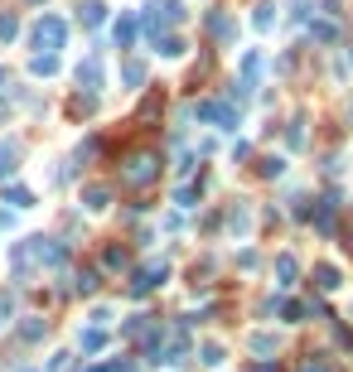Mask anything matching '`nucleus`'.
Returning <instances> with one entry per match:
<instances>
[{"label":"nucleus","instance_id":"obj_1","mask_svg":"<svg viewBox=\"0 0 353 372\" xmlns=\"http://www.w3.org/2000/svg\"><path fill=\"white\" fill-rule=\"evenodd\" d=\"M155 174H160V155H150V150L131 155V159H126V169H121V179H126L131 188H145Z\"/></svg>","mask_w":353,"mask_h":372},{"label":"nucleus","instance_id":"obj_2","mask_svg":"<svg viewBox=\"0 0 353 372\" xmlns=\"http://www.w3.org/2000/svg\"><path fill=\"white\" fill-rule=\"evenodd\" d=\"M63 39H68V25L58 20V15H44L39 25H34V44L44 53H54V49H63Z\"/></svg>","mask_w":353,"mask_h":372},{"label":"nucleus","instance_id":"obj_3","mask_svg":"<svg viewBox=\"0 0 353 372\" xmlns=\"http://www.w3.org/2000/svg\"><path fill=\"white\" fill-rule=\"evenodd\" d=\"M194 116H198V121H213V126H223V131L237 126V111H232L228 102H198L194 106Z\"/></svg>","mask_w":353,"mask_h":372},{"label":"nucleus","instance_id":"obj_4","mask_svg":"<svg viewBox=\"0 0 353 372\" xmlns=\"http://www.w3.org/2000/svg\"><path fill=\"white\" fill-rule=\"evenodd\" d=\"M150 5H155V20H150V39H155V34H160V25H179V20H184V5H179V0H150Z\"/></svg>","mask_w":353,"mask_h":372},{"label":"nucleus","instance_id":"obj_5","mask_svg":"<svg viewBox=\"0 0 353 372\" xmlns=\"http://www.w3.org/2000/svg\"><path fill=\"white\" fill-rule=\"evenodd\" d=\"M164 276H169V266L164 261H150V266H140L136 271V281H131V295H150L155 286H160Z\"/></svg>","mask_w":353,"mask_h":372},{"label":"nucleus","instance_id":"obj_6","mask_svg":"<svg viewBox=\"0 0 353 372\" xmlns=\"http://www.w3.org/2000/svg\"><path fill=\"white\" fill-rule=\"evenodd\" d=\"M78 82L87 87V92H97V87H102V58H97V53H87V58L78 63Z\"/></svg>","mask_w":353,"mask_h":372},{"label":"nucleus","instance_id":"obj_7","mask_svg":"<svg viewBox=\"0 0 353 372\" xmlns=\"http://www.w3.org/2000/svg\"><path fill=\"white\" fill-rule=\"evenodd\" d=\"M111 39H116V49H131V39H136V15H121V20L111 25Z\"/></svg>","mask_w":353,"mask_h":372},{"label":"nucleus","instance_id":"obj_8","mask_svg":"<svg viewBox=\"0 0 353 372\" xmlns=\"http://www.w3.org/2000/svg\"><path fill=\"white\" fill-rule=\"evenodd\" d=\"M29 73H34V78H54L58 73V53H34V58H29Z\"/></svg>","mask_w":353,"mask_h":372},{"label":"nucleus","instance_id":"obj_9","mask_svg":"<svg viewBox=\"0 0 353 372\" xmlns=\"http://www.w3.org/2000/svg\"><path fill=\"white\" fill-rule=\"evenodd\" d=\"M78 20H82V25H87V29H97V25H102V20H107V5H102V0H87V5H82V10H78Z\"/></svg>","mask_w":353,"mask_h":372},{"label":"nucleus","instance_id":"obj_10","mask_svg":"<svg viewBox=\"0 0 353 372\" xmlns=\"http://www.w3.org/2000/svg\"><path fill=\"white\" fill-rule=\"evenodd\" d=\"M78 348H82V353H102V348H107V329H97V324H92V329L78 339Z\"/></svg>","mask_w":353,"mask_h":372},{"label":"nucleus","instance_id":"obj_11","mask_svg":"<svg viewBox=\"0 0 353 372\" xmlns=\"http://www.w3.org/2000/svg\"><path fill=\"white\" fill-rule=\"evenodd\" d=\"M155 49H160L164 58H179V53H184V39H179V34H155Z\"/></svg>","mask_w":353,"mask_h":372},{"label":"nucleus","instance_id":"obj_12","mask_svg":"<svg viewBox=\"0 0 353 372\" xmlns=\"http://www.w3.org/2000/svg\"><path fill=\"white\" fill-rule=\"evenodd\" d=\"M121 82L140 87V82H145V63H140V58H126V63H121Z\"/></svg>","mask_w":353,"mask_h":372},{"label":"nucleus","instance_id":"obj_13","mask_svg":"<svg viewBox=\"0 0 353 372\" xmlns=\"http://www.w3.org/2000/svg\"><path fill=\"white\" fill-rule=\"evenodd\" d=\"M334 208H339V203H334V198H325V203H320V213H315V227H320V232H334Z\"/></svg>","mask_w":353,"mask_h":372},{"label":"nucleus","instance_id":"obj_14","mask_svg":"<svg viewBox=\"0 0 353 372\" xmlns=\"http://www.w3.org/2000/svg\"><path fill=\"white\" fill-rule=\"evenodd\" d=\"M276 276H281V281H276L281 291H286V286H296V257H276Z\"/></svg>","mask_w":353,"mask_h":372},{"label":"nucleus","instance_id":"obj_15","mask_svg":"<svg viewBox=\"0 0 353 372\" xmlns=\"http://www.w3.org/2000/svg\"><path fill=\"white\" fill-rule=\"evenodd\" d=\"M44 334H49V324H44V319H25V324H20V339H25V344H39Z\"/></svg>","mask_w":353,"mask_h":372},{"label":"nucleus","instance_id":"obj_16","mask_svg":"<svg viewBox=\"0 0 353 372\" xmlns=\"http://www.w3.org/2000/svg\"><path fill=\"white\" fill-rule=\"evenodd\" d=\"M252 25L262 29V34H267V29L276 25V5H271V0H262V5H257V15H252Z\"/></svg>","mask_w":353,"mask_h":372},{"label":"nucleus","instance_id":"obj_17","mask_svg":"<svg viewBox=\"0 0 353 372\" xmlns=\"http://www.w3.org/2000/svg\"><path fill=\"white\" fill-rule=\"evenodd\" d=\"M208 34L228 44V39H232V20H228V15H208Z\"/></svg>","mask_w":353,"mask_h":372},{"label":"nucleus","instance_id":"obj_18","mask_svg":"<svg viewBox=\"0 0 353 372\" xmlns=\"http://www.w3.org/2000/svg\"><path fill=\"white\" fill-rule=\"evenodd\" d=\"M198 193H203V184H179V188H174V203H179V208H194Z\"/></svg>","mask_w":353,"mask_h":372},{"label":"nucleus","instance_id":"obj_19","mask_svg":"<svg viewBox=\"0 0 353 372\" xmlns=\"http://www.w3.org/2000/svg\"><path fill=\"white\" fill-rule=\"evenodd\" d=\"M102 261H107V271H126V266H131V252H126V247H107Z\"/></svg>","mask_w":353,"mask_h":372},{"label":"nucleus","instance_id":"obj_20","mask_svg":"<svg viewBox=\"0 0 353 372\" xmlns=\"http://www.w3.org/2000/svg\"><path fill=\"white\" fill-rule=\"evenodd\" d=\"M310 34H315L320 44H334V39H339V25H334V20H315V25H310Z\"/></svg>","mask_w":353,"mask_h":372},{"label":"nucleus","instance_id":"obj_21","mask_svg":"<svg viewBox=\"0 0 353 372\" xmlns=\"http://www.w3.org/2000/svg\"><path fill=\"white\" fill-rule=\"evenodd\" d=\"M315 286L320 291H339V271L334 266H315Z\"/></svg>","mask_w":353,"mask_h":372},{"label":"nucleus","instance_id":"obj_22","mask_svg":"<svg viewBox=\"0 0 353 372\" xmlns=\"http://www.w3.org/2000/svg\"><path fill=\"white\" fill-rule=\"evenodd\" d=\"M5 203H15V208H29V203H34V193H29L25 184H10V188H5Z\"/></svg>","mask_w":353,"mask_h":372},{"label":"nucleus","instance_id":"obj_23","mask_svg":"<svg viewBox=\"0 0 353 372\" xmlns=\"http://www.w3.org/2000/svg\"><path fill=\"white\" fill-rule=\"evenodd\" d=\"M73 291L92 295V291H97V271H78V276H73Z\"/></svg>","mask_w":353,"mask_h":372},{"label":"nucleus","instance_id":"obj_24","mask_svg":"<svg viewBox=\"0 0 353 372\" xmlns=\"http://www.w3.org/2000/svg\"><path fill=\"white\" fill-rule=\"evenodd\" d=\"M15 155H20L15 145H0V179H10V174H15Z\"/></svg>","mask_w":353,"mask_h":372},{"label":"nucleus","instance_id":"obj_25","mask_svg":"<svg viewBox=\"0 0 353 372\" xmlns=\"http://www.w3.org/2000/svg\"><path fill=\"white\" fill-rule=\"evenodd\" d=\"M198 363H203V368H218V363H223V348H218V344H203V348H198Z\"/></svg>","mask_w":353,"mask_h":372},{"label":"nucleus","instance_id":"obj_26","mask_svg":"<svg viewBox=\"0 0 353 372\" xmlns=\"http://www.w3.org/2000/svg\"><path fill=\"white\" fill-rule=\"evenodd\" d=\"M107 198H111V193H107V188H97V184L82 193V203H87V208H107Z\"/></svg>","mask_w":353,"mask_h":372},{"label":"nucleus","instance_id":"obj_27","mask_svg":"<svg viewBox=\"0 0 353 372\" xmlns=\"http://www.w3.org/2000/svg\"><path fill=\"white\" fill-rule=\"evenodd\" d=\"M300 372H334V368H329V358H320V353H310V358L300 363Z\"/></svg>","mask_w":353,"mask_h":372},{"label":"nucleus","instance_id":"obj_28","mask_svg":"<svg viewBox=\"0 0 353 372\" xmlns=\"http://www.w3.org/2000/svg\"><path fill=\"white\" fill-rule=\"evenodd\" d=\"M15 34H20V20H15V15H0V39H5V44H10V39H15Z\"/></svg>","mask_w":353,"mask_h":372},{"label":"nucleus","instance_id":"obj_29","mask_svg":"<svg viewBox=\"0 0 353 372\" xmlns=\"http://www.w3.org/2000/svg\"><path fill=\"white\" fill-rule=\"evenodd\" d=\"M228 227H232V232H247V208H232V213H228Z\"/></svg>","mask_w":353,"mask_h":372},{"label":"nucleus","instance_id":"obj_30","mask_svg":"<svg viewBox=\"0 0 353 372\" xmlns=\"http://www.w3.org/2000/svg\"><path fill=\"white\" fill-rule=\"evenodd\" d=\"M252 348H257V353H276V334H257Z\"/></svg>","mask_w":353,"mask_h":372},{"label":"nucleus","instance_id":"obj_31","mask_svg":"<svg viewBox=\"0 0 353 372\" xmlns=\"http://www.w3.org/2000/svg\"><path fill=\"white\" fill-rule=\"evenodd\" d=\"M281 169H286V159H262V174H267V179H276V174H281Z\"/></svg>","mask_w":353,"mask_h":372},{"label":"nucleus","instance_id":"obj_32","mask_svg":"<svg viewBox=\"0 0 353 372\" xmlns=\"http://www.w3.org/2000/svg\"><path fill=\"white\" fill-rule=\"evenodd\" d=\"M291 145H305V121H291V131H286Z\"/></svg>","mask_w":353,"mask_h":372},{"label":"nucleus","instance_id":"obj_33","mask_svg":"<svg viewBox=\"0 0 353 372\" xmlns=\"http://www.w3.org/2000/svg\"><path fill=\"white\" fill-rule=\"evenodd\" d=\"M281 315H286V319H300V315H305V305H300V300H286V305H281Z\"/></svg>","mask_w":353,"mask_h":372},{"label":"nucleus","instance_id":"obj_34","mask_svg":"<svg viewBox=\"0 0 353 372\" xmlns=\"http://www.w3.org/2000/svg\"><path fill=\"white\" fill-rule=\"evenodd\" d=\"M10 315H15V300H0V324H5Z\"/></svg>","mask_w":353,"mask_h":372},{"label":"nucleus","instance_id":"obj_35","mask_svg":"<svg viewBox=\"0 0 353 372\" xmlns=\"http://www.w3.org/2000/svg\"><path fill=\"white\" fill-rule=\"evenodd\" d=\"M0 227H15V213L10 208H0Z\"/></svg>","mask_w":353,"mask_h":372},{"label":"nucleus","instance_id":"obj_36","mask_svg":"<svg viewBox=\"0 0 353 372\" xmlns=\"http://www.w3.org/2000/svg\"><path fill=\"white\" fill-rule=\"evenodd\" d=\"M92 372H121V363H102V368H92Z\"/></svg>","mask_w":353,"mask_h":372},{"label":"nucleus","instance_id":"obj_37","mask_svg":"<svg viewBox=\"0 0 353 372\" xmlns=\"http://www.w3.org/2000/svg\"><path fill=\"white\" fill-rule=\"evenodd\" d=\"M252 372H281V368H271V363H257V368H252Z\"/></svg>","mask_w":353,"mask_h":372},{"label":"nucleus","instance_id":"obj_38","mask_svg":"<svg viewBox=\"0 0 353 372\" xmlns=\"http://www.w3.org/2000/svg\"><path fill=\"white\" fill-rule=\"evenodd\" d=\"M0 87H5V68H0Z\"/></svg>","mask_w":353,"mask_h":372}]
</instances>
